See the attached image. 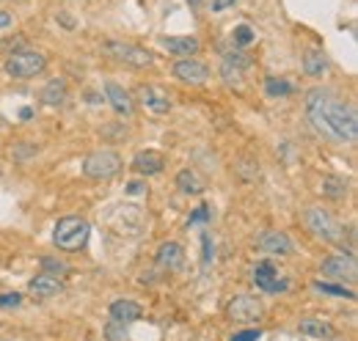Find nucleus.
<instances>
[{
    "label": "nucleus",
    "mask_w": 358,
    "mask_h": 341,
    "mask_svg": "<svg viewBox=\"0 0 358 341\" xmlns=\"http://www.w3.org/2000/svg\"><path fill=\"white\" fill-rule=\"evenodd\" d=\"M174 78L182 80V83H190V85H204L210 80V66L196 61V58H182L174 64Z\"/></svg>",
    "instance_id": "nucleus-10"
},
{
    "label": "nucleus",
    "mask_w": 358,
    "mask_h": 341,
    "mask_svg": "<svg viewBox=\"0 0 358 341\" xmlns=\"http://www.w3.org/2000/svg\"><path fill=\"white\" fill-rule=\"evenodd\" d=\"M143 308L135 303V300H113L110 303V319L113 322H122V325H130L135 319H141Z\"/></svg>",
    "instance_id": "nucleus-20"
},
{
    "label": "nucleus",
    "mask_w": 358,
    "mask_h": 341,
    "mask_svg": "<svg viewBox=\"0 0 358 341\" xmlns=\"http://www.w3.org/2000/svg\"><path fill=\"white\" fill-rule=\"evenodd\" d=\"M265 314V305L259 298H251V295H237V298L229 300L226 305V317L231 322H240V325H251V322H259Z\"/></svg>",
    "instance_id": "nucleus-8"
},
{
    "label": "nucleus",
    "mask_w": 358,
    "mask_h": 341,
    "mask_svg": "<svg viewBox=\"0 0 358 341\" xmlns=\"http://www.w3.org/2000/svg\"><path fill=\"white\" fill-rule=\"evenodd\" d=\"M102 52H105L108 58L119 61V64L133 66V69H146V66L155 64V55H152L149 50H143V47L130 44V42H119V39H110V42L102 44Z\"/></svg>",
    "instance_id": "nucleus-6"
},
{
    "label": "nucleus",
    "mask_w": 358,
    "mask_h": 341,
    "mask_svg": "<svg viewBox=\"0 0 358 341\" xmlns=\"http://www.w3.org/2000/svg\"><path fill=\"white\" fill-rule=\"evenodd\" d=\"M28 292L31 295H36V298H42V300H47V298H55V295H61L64 292V284L55 278V275H36L31 284H28Z\"/></svg>",
    "instance_id": "nucleus-19"
},
{
    "label": "nucleus",
    "mask_w": 358,
    "mask_h": 341,
    "mask_svg": "<svg viewBox=\"0 0 358 341\" xmlns=\"http://www.w3.org/2000/svg\"><path fill=\"white\" fill-rule=\"evenodd\" d=\"M320 190H322V196H325V198L342 201V198L348 196V182H345V179H339V176H325V179L320 182Z\"/></svg>",
    "instance_id": "nucleus-24"
},
{
    "label": "nucleus",
    "mask_w": 358,
    "mask_h": 341,
    "mask_svg": "<svg viewBox=\"0 0 358 341\" xmlns=\"http://www.w3.org/2000/svg\"><path fill=\"white\" fill-rule=\"evenodd\" d=\"M127 193H130V196H138V193H143V184H141V182H130V184H127Z\"/></svg>",
    "instance_id": "nucleus-35"
},
{
    "label": "nucleus",
    "mask_w": 358,
    "mask_h": 341,
    "mask_svg": "<svg viewBox=\"0 0 358 341\" xmlns=\"http://www.w3.org/2000/svg\"><path fill=\"white\" fill-rule=\"evenodd\" d=\"M234 3H237V0H213V3H210V8H213L215 14H221V11H226V8H231Z\"/></svg>",
    "instance_id": "nucleus-34"
},
{
    "label": "nucleus",
    "mask_w": 358,
    "mask_h": 341,
    "mask_svg": "<svg viewBox=\"0 0 358 341\" xmlns=\"http://www.w3.org/2000/svg\"><path fill=\"white\" fill-rule=\"evenodd\" d=\"M303 223L322 242H345V226L322 207H309L303 215Z\"/></svg>",
    "instance_id": "nucleus-4"
},
{
    "label": "nucleus",
    "mask_w": 358,
    "mask_h": 341,
    "mask_svg": "<svg viewBox=\"0 0 358 341\" xmlns=\"http://www.w3.org/2000/svg\"><path fill=\"white\" fill-rule=\"evenodd\" d=\"M314 292L320 295H328V298H345V300H356V292L342 286V284H331V281H314L312 284Z\"/></svg>",
    "instance_id": "nucleus-25"
},
{
    "label": "nucleus",
    "mask_w": 358,
    "mask_h": 341,
    "mask_svg": "<svg viewBox=\"0 0 358 341\" xmlns=\"http://www.w3.org/2000/svg\"><path fill=\"white\" fill-rule=\"evenodd\" d=\"M42 270H45V275H64L69 267L64 261L52 259V256H42Z\"/></svg>",
    "instance_id": "nucleus-28"
},
{
    "label": "nucleus",
    "mask_w": 358,
    "mask_h": 341,
    "mask_svg": "<svg viewBox=\"0 0 358 341\" xmlns=\"http://www.w3.org/2000/svg\"><path fill=\"white\" fill-rule=\"evenodd\" d=\"M257 248L268 256H289L292 254V240L284 231H265L257 240Z\"/></svg>",
    "instance_id": "nucleus-13"
},
{
    "label": "nucleus",
    "mask_w": 358,
    "mask_h": 341,
    "mask_svg": "<svg viewBox=\"0 0 358 341\" xmlns=\"http://www.w3.org/2000/svg\"><path fill=\"white\" fill-rule=\"evenodd\" d=\"M133 168L141 173V176H155L166 168V157L155 149H146V152H138L133 157Z\"/></svg>",
    "instance_id": "nucleus-16"
},
{
    "label": "nucleus",
    "mask_w": 358,
    "mask_h": 341,
    "mask_svg": "<svg viewBox=\"0 0 358 341\" xmlns=\"http://www.w3.org/2000/svg\"><path fill=\"white\" fill-rule=\"evenodd\" d=\"M251 281H254L257 289H262V292H268V295L287 292V289H289V281H284V278L278 275V270L273 267V261H259V264L254 267V273H251Z\"/></svg>",
    "instance_id": "nucleus-9"
},
{
    "label": "nucleus",
    "mask_w": 358,
    "mask_h": 341,
    "mask_svg": "<svg viewBox=\"0 0 358 341\" xmlns=\"http://www.w3.org/2000/svg\"><path fill=\"white\" fill-rule=\"evenodd\" d=\"M265 91H268V96H287V94H292V83H287L281 78H268Z\"/></svg>",
    "instance_id": "nucleus-26"
},
{
    "label": "nucleus",
    "mask_w": 358,
    "mask_h": 341,
    "mask_svg": "<svg viewBox=\"0 0 358 341\" xmlns=\"http://www.w3.org/2000/svg\"><path fill=\"white\" fill-rule=\"evenodd\" d=\"M8 25H11V14L8 11H0V31L8 28Z\"/></svg>",
    "instance_id": "nucleus-36"
},
{
    "label": "nucleus",
    "mask_w": 358,
    "mask_h": 341,
    "mask_svg": "<svg viewBox=\"0 0 358 341\" xmlns=\"http://www.w3.org/2000/svg\"><path fill=\"white\" fill-rule=\"evenodd\" d=\"M320 273L334 281V284H356L358 281V261L353 254H336V256H328L320 267Z\"/></svg>",
    "instance_id": "nucleus-7"
},
{
    "label": "nucleus",
    "mask_w": 358,
    "mask_h": 341,
    "mask_svg": "<svg viewBox=\"0 0 358 341\" xmlns=\"http://www.w3.org/2000/svg\"><path fill=\"white\" fill-rule=\"evenodd\" d=\"M303 72H306L309 78H322V75L328 72V58H325L322 50H309V52L303 55Z\"/></svg>",
    "instance_id": "nucleus-22"
},
{
    "label": "nucleus",
    "mask_w": 358,
    "mask_h": 341,
    "mask_svg": "<svg viewBox=\"0 0 358 341\" xmlns=\"http://www.w3.org/2000/svg\"><path fill=\"white\" fill-rule=\"evenodd\" d=\"M105 339L108 341H124L127 339V328H124L122 322H113V319H110V322L105 325Z\"/></svg>",
    "instance_id": "nucleus-29"
},
{
    "label": "nucleus",
    "mask_w": 358,
    "mask_h": 341,
    "mask_svg": "<svg viewBox=\"0 0 358 341\" xmlns=\"http://www.w3.org/2000/svg\"><path fill=\"white\" fill-rule=\"evenodd\" d=\"M122 157L113 149H96L83 160V176H89L94 182H108L122 170Z\"/></svg>",
    "instance_id": "nucleus-5"
},
{
    "label": "nucleus",
    "mask_w": 358,
    "mask_h": 341,
    "mask_svg": "<svg viewBox=\"0 0 358 341\" xmlns=\"http://www.w3.org/2000/svg\"><path fill=\"white\" fill-rule=\"evenodd\" d=\"M155 259H157V264H160L163 270L177 273V270H182V264H185V248H182L179 242H174V240H169V242H163V245L157 248Z\"/></svg>",
    "instance_id": "nucleus-14"
},
{
    "label": "nucleus",
    "mask_w": 358,
    "mask_h": 341,
    "mask_svg": "<svg viewBox=\"0 0 358 341\" xmlns=\"http://www.w3.org/2000/svg\"><path fill=\"white\" fill-rule=\"evenodd\" d=\"M105 96H108V102H110V108L119 113V116H133V110H135V105H133V96L122 88L119 83H113V80H108L105 83Z\"/></svg>",
    "instance_id": "nucleus-15"
},
{
    "label": "nucleus",
    "mask_w": 358,
    "mask_h": 341,
    "mask_svg": "<svg viewBox=\"0 0 358 341\" xmlns=\"http://www.w3.org/2000/svg\"><path fill=\"white\" fill-rule=\"evenodd\" d=\"M39 99H42V105H47V108H61V105H66V99H69L66 80H61V78L50 80V83L39 91Z\"/></svg>",
    "instance_id": "nucleus-17"
},
{
    "label": "nucleus",
    "mask_w": 358,
    "mask_h": 341,
    "mask_svg": "<svg viewBox=\"0 0 358 341\" xmlns=\"http://www.w3.org/2000/svg\"><path fill=\"white\" fill-rule=\"evenodd\" d=\"M187 3H190V6H199V3H201V0H187Z\"/></svg>",
    "instance_id": "nucleus-37"
},
{
    "label": "nucleus",
    "mask_w": 358,
    "mask_h": 341,
    "mask_svg": "<svg viewBox=\"0 0 358 341\" xmlns=\"http://www.w3.org/2000/svg\"><path fill=\"white\" fill-rule=\"evenodd\" d=\"M201 242H204V267H210V261H213V245H210V234L207 231L201 234Z\"/></svg>",
    "instance_id": "nucleus-33"
},
{
    "label": "nucleus",
    "mask_w": 358,
    "mask_h": 341,
    "mask_svg": "<svg viewBox=\"0 0 358 341\" xmlns=\"http://www.w3.org/2000/svg\"><path fill=\"white\" fill-rule=\"evenodd\" d=\"M301 333L303 336H309V339H334L336 336V331L325 322V319H314V317H306V319H301Z\"/></svg>",
    "instance_id": "nucleus-21"
},
{
    "label": "nucleus",
    "mask_w": 358,
    "mask_h": 341,
    "mask_svg": "<svg viewBox=\"0 0 358 341\" xmlns=\"http://www.w3.org/2000/svg\"><path fill=\"white\" fill-rule=\"evenodd\" d=\"M166 50L169 52H174V55H196L199 52V39L196 36H171V39H166Z\"/></svg>",
    "instance_id": "nucleus-23"
},
{
    "label": "nucleus",
    "mask_w": 358,
    "mask_h": 341,
    "mask_svg": "<svg viewBox=\"0 0 358 341\" xmlns=\"http://www.w3.org/2000/svg\"><path fill=\"white\" fill-rule=\"evenodd\" d=\"M259 331H240V333H234L231 336V341H259Z\"/></svg>",
    "instance_id": "nucleus-32"
},
{
    "label": "nucleus",
    "mask_w": 358,
    "mask_h": 341,
    "mask_svg": "<svg viewBox=\"0 0 358 341\" xmlns=\"http://www.w3.org/2000/svg\"><path fill=\"white\" fill-rule=\"evenodd\" d=\"M22 303V295H17V292H6V295H0V308H17Z\"/></svg>",
    "instance_id": "nucleus-31"
},
{
    "label": "nucleus",
    "mask_w": 358,
    "mask_h": 341,
    "mask_svg": "<svg viewBox=\"0 0 358 341\" xmlns=\"http://www.w3.org/2000/svg\"><path fill=\"white\" fill-rule=\"evenodd\" d=\"M257 36H254V31H251V25H237L234 31H231V42L237 44V47H248V44L254 42Z\"/></svg>",
    "instance_id": "nucleus-27"
},
{
    "label": "nucleus",
    "mask_w": 358,
    "mask_h": 341,
    "mask_svg": "<svg viewBox=\"0 0 358 341\" xmlns=\"http://www.w3.org/2000/svg\"><path fill=\"white\" fill-rule=\"evenodd\" d=\"M210 217H213V207H210V204H201L196 212L190 215V220H187V223L193 226V223H204V220H210Z\"/></svg>",
    "instance_id": "nucleus-30"
},
{
    "label": "nucleus",
    "mask_w": 358,
    "mask_h": 341,
    "mask_svg": "<svg viewBox=\"0 0 358 341\" xmlns=\"http://www.w3.org/2000/svg\"><path fill=\"white\" fill-rule=\"evenodd\" d=\"M177 187L185 196H201L207 190V179L196 168H185L177 173Z\"/></svg>",
    "instance_id": "nucleus-18"
},
{
    "label": "nucleus",
    "mask_w": 358,
    "mask_h": 341,
    "mask_svg": "<svg viewBox=\"0 0 358 341\" xmlns=\"http://www.w3.org/2000/svg\"><path fill=\"white\" fill-rule=\"evenodd\" d=\"M251 66V58L245 52H226L224 61H221V78H224L226 85H240L243 83V75L245 69Z\"/></svg>",
    "instance_id": "nucleus-11"
},
{
    "label": "nucleus",
    "mask_w": 358,
    "mask_h": 341,
    "mask_svg": "<svg viewBox=\"0 0 358 341\" xmlns=\"http://www.w3.org/2000/svg\"><path fill=\"white\" fill-rule=\"evenodd\" d=\"M306 116L328 143H356L358 113L350 102H342L331 88L317 85L306 91Z\"/></svg>",
    "instance_id": "nucleus-1"
},
{
    "label": "nucleus",
    "mask_w": 358,
    "mask_h": 341,
    "mask_svg": "<svg viewBox=\"0 0 358 341\" xmlns=\"http://www.w3.org/2000/svg\"><path fill=\"white\" fill-rule=\"evenodd\" d=\"M47 66V58L45 52L39 50H17L6 58V75L14 78V80H31L36 75H42Z\"/></svg>",
    "instance_id": "nucleus-3"
},
{
    "label": "nucleus",
    "mask_w": 358,
    "mask_h": 341,
    "mask_svg": "<svg viewBox=\"0 0 358 341\" xmlns=\"http://www.w3.org/2000/svg\"><path fill=\"white\" fill-rule=\"evenodd\" d=\"M138 102H141L146 110L157 113V116H166V113L171 110L169 94H166L163 88H157V85H141V88H138Z\"/></svg>",
    "instance_id": "nucleus-12"
},
{
    "label": "nucleus",
    "mask_w": 358,
    "mask_h": 341,
    "mask_svg": "<svg viewBox=\"0 0 358 341\" xmlns=\"http://www.w3.org/2000/svg\"><path fill=\"white\" fill-rule=\"evenodd\" d=\"M89 237H91L89 220L75 217V215L61 217L55 223V231H52V242H55L58 251H80V248H86Z\"/></svg>",
    "instance_id": "nucleus-2"
}]
</instances>
